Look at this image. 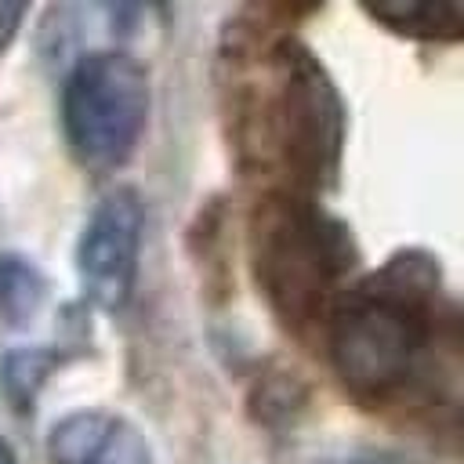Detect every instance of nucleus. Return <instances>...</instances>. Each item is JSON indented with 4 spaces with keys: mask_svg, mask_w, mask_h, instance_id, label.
I'll list each match as a JSON object with an SVG mask.
<instances>
[{
    "mask_svg": "<svg viewBox=\"0 0 464 464\" xmlns=\"http://www.w3.org/2000/svg\"><path fill=\"white\" fill-rule=\"evenodd\" d=\"M65 138L80 163L94 170L120 167L149 120V76L123 51H91L65 76Z\"/></svg>",
    "mask_w": 464,
    "mask_h": 464,
    "instance_id": "f257e3e1",
    "label": "nucleus"
},
{
    "mask_svg": "<svg viewBox=\"0 0 464 464\" xmlns=\"http://www.w3.org/2000/svg\"><path fill=\"white\" fill-rule=\"evenodd\" d=\"M424 348V323L395 294H359L330 323V355L344 384L362 395L399 388Z\"/></svg>",
    "mask_w": 464,
    "mask_h": 464,
    "instance_id": "f03ea898",
    "label": "nucleus"
},
{
    "mask_svg": "<svg viewBox=\"0 0 464 464\" xmlns=\"http://www.w3.org/2000/svg\"><path fill=\"white\" fill-rule=\"evenodd\" d=\"M145 210L134 188H112L91 210L80 243H76V272L83 294L102 308H120L138 276Z\"/></svg>",
    "mask_w": 464,
    "mask_h": 464,
    "instance_id": "7ed1b4c3",
    "label": "nucleus"
},
{
    "mask_svg": "<svg viewBox=\"0 0 464 464\" xmlns=\"http://www.w3.org/2000/svg\"><path fill=\"white\" fill-rule=\"evenodd\" d=\"M47 453L51 464H152L145 435L105 410H76L54 420Z\"/></svg>",
    "mask_w": 464,
    "mask_h": 464,
    "instance_id": "20e7f679",
    "label": "nucleus"
},
{
    "mask_svg": "<svg viewBox=\"0 0 464 464\" xmlns=\"http://www.w3.org/2000/svg\"><path fill=\"white\" fill-rule=\"evenodd\" d=\"M366 14L410 36H457L464 25L457 0H377L366 4Z\"/></svg>",
    "mask_w": 464,
    "mask_h": 464,
    "instance_id": "39448f33",
    "label": "nucleus"
},
{
    "mask_svg": "<svg viewBox=\"0 0 464 464\" xmlns=\"http://www.w3.org/2000/svg\"><path fill=\"white\" fill-rule=\"evenodd\" d=\"M44 301V276L36 272V265H29L25 257L4 254L0 257V312L7 315V323H25L29 315H36Z\"/></svg>",
    "mask_w": 464,
    "mask_h": 464,
    "instance_id": "423d86ee",
    "label": "nucleus"
},
{
    "mask_svg": "<svg viewBox=\"0 0 464 464\" xmlns=\"http://www.w3.org/2000/svg\"><path fill=\"white\" fill-rule=\"evenodd\" d=\"M0 464H18V460H14V453H11V446H7L4 439H0Z\"/></svg>",
    "mask_w": 464,
    "mask_h": 464,
    "instance_id": "0eeeda50",
    "label": "nucleus"
},
{
    "mask_svg": "<svg viewBox=\"0 0 464 464\" xmlns=\"http://www.w3.org/2000/svg\"><path fill=\"white\" fill-rule=\"evenodd\" d=\"M355 464H362V460H355Z\"/></svg>",
    "mask_w": 464,
    "mask_h": 464,
    "instance_id": "6e6552de",
    "label": "nucleus"
}]
</instances>
